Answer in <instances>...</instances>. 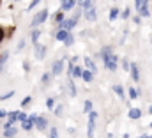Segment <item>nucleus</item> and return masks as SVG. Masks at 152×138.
I'll use <instances>...</instances> for the list:
<instances>
[{
	"label": "nucleus",
	"mask_w": 152,
	"mask_h": 138,
	"mask_svg": "<svg viewBox=\"0 0 152 138\" xmlns=\"http://www.w3.org/2000/svg\"><path fill=\"white\" fill-rule=\"evenodd\" d=\"M30 37H32V43L36 44V43L39 41V37H41V30H36V29H34V30H32V35H30Z\"/></svg>",
	"instance_id": "4be33fe9"
},
{
	"label": "nucleus",
	"mask_w": 152,
	"mask_h": 138,
	"mask_svg": "<svg viewBox=\"0 0 152 138\" xmlns=\"http://www.w3.org/2000/svg\"><path fill=\"white\" fill-rule=\"evenodd\" d=\"M76 5V0H62V9L60 11H71L75 9Z\"/></svg>",
	"instance_id": "9d476101"
},
{
	"label": "nucleus",
	"mask_w": 152,
	"mask_h": 138,
	"mask_svg": "<svg viewBox=\"0 0 152 138\" xmlns=\"http://www.w3.org/2000/svg\"><path fill=\"white\" fill-rule=\"evenodd\" d=\"M67 35H69V32H67V30H62V29H60V30L55 34V37H57V41H62V43H64Z\"/></svg>",
	"instance_id": "4468645a"
},
{
	"label": "nucleus",
	"mask_w": 152,
	"mask_h": 138,
	"mask_svg": "<svg viewBox=\"0 0 152 138\" xmlns=\"http://www.w3.org/2000/svg\"><path fill=\"white\" fill-rule=\"evenodd\" d=\"M62 71H64V60H57L55 64H53V76H58V74H62Z\"/></svg>",
	"instance_id": "1a4fd4ad"
},
{
	"label": "nucleus",
	"mask_w": 152,
	"mask_h": 138,
	"mask_svg": "<svg viewBox=\"0 0 152 138\" xmlns=\"http://www.w3.org/2000/svg\"><path fill=\"white\" fill-rule=\"evenodd\" d=\"M149 113H151V115H152V104H151V106H149Z\"/></svg>",
	"instance_id": "c03bdc74"
},
{
	"label": "nucleus",
	"mask_w": 152,
	"mask_h": 138,
	"mask_svg": "<svg viewBox=\"0 0 152 138\" xmlns=\"http://www.w3.org/2000/svg\"><path fill=\"white\" fill-rule=\"evenodd\" d=\"M81 78L88 83V81H92V78H94V74L90 73V71H81Z\"/></svg>",
	"instance_id": "f3484780"
},
{
	"label": "nucleus",
	"mask_w": 152,
	"mask_h": 138,
	"mask_svg": "<svg viewBox=\"0 0 152 138\" xmlns=\"http://www.w3.org/2000/svg\"><path fill=\"white\" fill-rule=\"evenodd\" d=\"M149 4V0H134V7L136 9H140V7H143V5H147Z\"/></svg>",
	"instance_id": "393cba45"
},
{
	"label": "nucleus",
	"mask_w": 152,
	"mask_h": 138,
	"mask_svg": "<svg viewBox=\"0 0 152 138\" xmlns=\"http://www.w3.org/2000/svg\"><path fill=\"white\" fill-rule=\"evenodd\" d=\"M129 71H131V76H133V80H134V81H138V80H140L138 66H136V64H131V66H129Z\"/></svg>",
	"instance_id": "9b49d317"
},
{
	"label": "nucleus",
	"mask_w": 152,
	"mask_h": 138,
	"mask_svg": "<svg viewBox=\"0 0 152 138\" xmlns=\"http://www.w3.org/2000/svg\"><path fill=\"white\" fill-rule=\"evenodd\" d=\"M113 92L118 96V98H124V89L120 85H113Z\"/></svg>",
	"instance_id": "412c9836"
},
{
	"label": "nucleus",
	"mask_w": 152,
	"mask_h": 138,
	"mask_svg": "<svg viewBox=\"0 0 152 138\" xmlns=\"http://www.w3.org/2000/svg\"><path fill=\"white\" fill-rule=\"evenodd\" d=\"M44 55H46V46L36 43V59H37V60H42V59H44Z\"/></svg>",
	"instance_id": "423d86ee"
},
{
	"label": "nucleus",
	"mask_w": 152,
	"mask_h": 138,
	"mask_svg": "<svg viewBox=\"0 0 152 138\" xmlns=\"http://www.w3.org/2000/svg\"><path fill=\"white\" fill-rule=\"evenodd\" d=\"M62 112H64V108H62V104H58V106L55 108V115H57V117H60V115H62Z\"/></svg>",
	"instance_id": "473e14b6"
},
{
	"label": "nucleus",
	"mask_w": 152,
	"mask_h": 138,
	"mask_svg": "<svg viewBox=\"0 0 152 138\" xmlns=\"http://www.w3.org/2000/svg\"><path fill=\"white\" fill-rule=\"evenodd\" d=\"M46 18H48V9L39 11L37 14L34 16V20L30 21V27L34 29V27H37V25H41V23H44V21H46Z\"/></svg>",
	"instance_id": "f03ea898"
},
{
	"label": "nucleus",
	"mask_w": 152,
	"mask_h": 138,
	"mask_svg": "<svg viewBox=\"0 0 152 138\" xmlns=\"http://www.w3.org/2000/svg\"><path fill=\"white\" fill-rule=\"evenodd\" d=\"M21 128H23L25 131H28V129H32V128H34V124H32V122H30L28 119H25V120L21 122Z\"/></svg>",
	"instance_id": "6ab92c4d"
},
{
	"label": "nucleus",
	"mask_w": 152,
	"mask_h": 138,
	"mask_svg": "<svg viewBox=\"0 0 152 138\" xmlns=\"http://www.w3.org/2000/svg\"><path fill=\"white\" fill-rule=\"evenodd\" d=\"M76 4H78L80 7H85V9H87V7L92 5V0H76Z\"/></svg>",
	"instance_id": "aec40b11"
},
{
	"label": "nucleus",
	"mask_w": 152,
	"mask_h": 138,
	"mask_svg": "<svg viewBox=\"0 0 152 138\" xmlns=\"http://www.w3.org/2000/svg\"><path fill=\"white\" fill-rule=\"evenodd\" d=\"M11 96H12V92H7V94H2V96H0V99L4 101V99H7V98H11Z\"/></svg>",
	"instance_id": "ea45409f"
},
{
	"label": "nucleus",
	"mask_w": 152,
	"mask_h": 138,
	"mask_svg": "<svg viewBox=\"0 0 152 138\" xmlns=\"http://www.w3.org/2000/svg\"><path fill=\"white\" fill-rule=\"evenodd\" d=\"M96 119H97V113L92 110V112L88 113V122H94V124H96Z\"/></svg>",
	"instance_id": "7c9ffc66"
},
{
	"label": "nucleus",
	"mask_w": 152,
	"mask_h": 138,
	"mask_svg": "<svg viewBox=\"0 0 152 138\" xmlns=\"http://www.w3.org/2000/svg\"><path fill=\"white\" fill-rule=\"evenodd\" d=\"M48 138H58V131H57V128H51V129H50Z\"/></svg>",
	"instance_id": "bb28decb"
},
{
	"label": "nucleus",
	"mask_w": 152,
	"mask_h": 138,
	"mask_svg": "<svg viewBox=\"0 0 152 138\" xmlns=\"http://www.w3.org/2000/svg\"><path fill=\"white\" fill-rule=\"evenodd\" d=\"M46 106H48V110H51V108L55 106V99H53V98H48V99H46Z\"/></svg>",
	"instance_id": "2f4dec72"
},
{
	"label": "nucleus",
	"mask_w": 152,
	"mask_h": 138,
	"mask_svg": "<svg viewBox=\"0 0 152 138\" xmlns=\"http://www.w3.org/2000/svg\"><path fill=\"white\" fill-rule=\"evenodd\" d=\"M145 137H147V135H142V137H140V138H145Z\"/></svg>",
	"instance_id": "a18cd8bd"
},
{
	"label": "nucleus",
	"mask_w": 152,
	"mask_h": 138,
	"mask_svg": "<svg viewBox=\"0 0 152 138\" xmlns=\"http://www.w3.org/2000/svg\"><path fill=\"white\" fill-rule=\"evenodd\" d=\"M4 37H5V32H4V30H2V29H0V43H2V41H4Z\"/></svg>",
	"instance_id": "a19ab883"
},
{
	"label": "nucleus",
	"mask_w": 152,
	"mask_h": 138,
	"mask_svg": "<svg viewBox=\"0 0 152 138\" xmlns=\"http://www.w3.org/2000/svg\"><path fill=\"white\" fill-rule=\"evenodd\" d=\"M101 57H103V62H104V68L106 69H110V71H115V69H117L118 59H117V55L112 53V48H110V46H104V48H103Z\"/></svg>",
	"instance_id": "f257e3e1"
},
{
	"label": "nucleus",
	"mask_w": 152,
	"mask_h": 138,
	"mask_svg": "<svg viewBox=\"0 0 152 138\" xmlns=\"http://www.w3.org/2000/svg\"><path fill=\"white\" fill-rule=\"evenodd\" d=\"M85 18H87L88 21H96V20H97V11H96L94 5H90V7L85 9Z\"/></svg>",
	"instance_id": "20e7f679"
},
{
	"label": "nucleus",
	"mask_w": 152,
	"mask_h": 138,
	"mask_svg": "<svg viewBox=\"0 0 152 138\" xmlns=\"http://www.w3.org/2000/svg\"><path fill=\"white\" fill-rule=\"evenodd\" d=\"M138 11V14H140V18H147L149 16V7L147 5H143V7H140V9H136Z\"/></svg>",
	"instance_id": "dca6fc26"
},
{
	"label": "nucleus",
	"mask_w": 152,
	"mask_h": 138,
	"mask_svg": "<svg viewBox=\"0 0 152 138\" xmlns=\"http://www.w3.org/2000/svg\"><path fill=\"white\" fill-rule=\"evenodd\" d=\"M151 128H152V122H151Z\"/></svg>",
	"instance_id": "de8ad7c7"
},
{
	"label": "nucleus",
	"mask_w": 152,
	"mask_h": 138,
	"mask_svg": "<svg viewBox=\"0 0 152 138\" xmlns=\"http://www.w3.org/2000/svg\"><path fill=\"white\" fill-rule=\"evenodd\" d=\"M129 66H131V64H129V60H126V59H124V60H122V68H124V69H129Z\"/></svg>",
	"instance_id": "58836bf2"
},
{
	"label": "nucleus",
	"mask_w": 152,
	"mask_h": 138,
	"mask_svg": "<svg viewBox=\"0 0 152 138\" xmlns=\"http://www.w3.org/2000/svg\"><path fill=\"white\" fill-rule=\"evenodd\" d=\"M80 14H81V11H80V9H76V11H75V14H73V20H75V21H78Z\"/></svg>",
	"instance_id": "e433bc0d"
},
{
	"label": "nucleus",
	"mask_w": 152,
	"mask_h": 138,
	"mask_svg": "<svg viewBox=\"0 0 152 138\" xmlns=\"http://www.w3.org/2000/svg\"><path fill=\"white\" fill-rule=\"evenodd\" d=\"M75 25H76V21L73 20V18H67V20L64 18V20H62V23H60V29H62V30H67V32H69V30H71V29H73Z\"/></svg>",
	"instance_id": "39448f33"
},
{
	"label": "nucleus",
	"mask_w": 152,
	"mask_h": 138,
	"mask_svg": "<svg viewBox=\"0 0 152 138\" xmlns=\"http://www.w3.org/2000/svg\"><path fill=\"white\" fill-rule=\"evenodd\" d=\"M67 87H69V94H71V96L75 98L76 94H78V90H76V85L73 83V80H71V78L67 80Z\"/></svg>",
	"instance_id": "2eb2a0df"
},
{
	"label": "nucleus",
	"mask_w": 152,
	"mask_h": 138,
	"mask_svg": "<svg viewBox=\"0 0 152 138\" xmlns=\"http://www.w3.org/2000/svg\"><path fill=\"white\" fill-rule=\"evenodd\" d=\"M129 98H131V99H136V98H138V90L131 87V89H129Z\"/></svg>",
	"instance_id": "c756f323"
},
{
	"label": "nucleus",
	"mask_w": 152,
	"mask_h": 138,
	"mask_svg": "<svg viewBox=\"0 0 152 138\" xmlns=\"http://www.w3.org/2000/svg\"><path fill=\"white\" fill-rule=\"evenodd\" d=\"M16 133H18V128H14V126H11V128H5V129H4V137H5V138L14 137Z\"/></svg>",
	"instance_id": "ddd939ff"
},
{
	"label": "nucleus",
	"mask_w": 152,
	"mask_h": 138,
	"mask_svg": "<svg viewBox=\"0 0 152 138\" xmlns=\"http://www.w3.org/2000/svg\"><path fill=\"white\" fill-rule=\"evenodd\" d=\"M83 110H85V113H90V112H92V101H90V99H88V101H85Z\"/></svg>",
	"instance_id": "a878e982"
},
{
	"label": "nucleus",
	"mask_w": 152,
	"mask_h": 138,
	"mask_svg": "<svg viewBox=\"0 0 152 138\" xmlns=\"http://www.w3.org/2000/svg\"><path fill=\"white\" fill-rule=\"evenodd\" d=\"M2 117H7V112H5V110H0V119H2Z\"/></svg>",
	"instance_id": "79ce46f5"
},
{
	"label": "nucleus",
	"mask_w": 152,
	"mask_h": 138,
	"mask_svg": "<svg viewBox=\"0 0 152 138\" xmlns=\"http://www.w3.org/2000/svg\"><path fill=\"white\" fill-rule=\"evenodd\" d=\"M39 2H41V0H32V2H30V5H28V11H32V9H34V7L37 5Z\"/></svg>",
	"instance_id": "c9c22d12"
},
{
	"label": "nucleus",
	"mask_w": 152,
	"mask_h": 138,
	"mask_svg": "<svg viewBox=\"0 0 152 138\" xmlns=\"http://www.w3.org/2000/svg\"><path fill=\"white\" fill-rule=\"evenodd\" d=\"M36 128H37L39 131H44L46 128H48V120H46V117H41L39 115L37 117V120H36V124H34Z\"/></svg>",
	"instance_id": "0eeeda50"
},
{
	"label": "nucleus",
	"mask_w": 152,
	"mask_h": 138,
	"mask_svg": "<svg viewBox=\"0 0 152 138\" xmlns=\"http://www.w3.org/2000/svg\"><path fill=\"white\" fill-rule=\"evenodd\" d=\"M94 129H96V124L88 122V128H87V137L88 138H94Z\"/></svg>",
	"instance_id": "a211bd4d"
},
{
	"label": "nucleus",
	"mask_w": 152,
	"mask_h": 138,
	"mask_svg": "<svg viewBox=\"0 0 152 138\" xmlns=\"http://www.w3.org/2000/svg\"><path fill=\"white\" fill-rule=\"evenodd\" d=\"M73 43H75V37H73V35L69 34L67 37H66V41H64V44H66V46H73Z\"/></svg>",
	"instance_id": "cd10ccee"
},
{
	"label": "nucleus",
	"mask_w": 152,
	"mask_h": 138,
	"mask_svg": "<svg viewBox=\"0 0 152 138\" xmlns=\"http://www.w3.org/2000/svg\"><path fill=\"white\" fill-rule=\"evenodd\" d=\"M37 113H32V115H30V117H28V120H30V122H32V124H36V120H37Z\"/></svg>",
	"instance_id": "f704fd0d"
},
{
	"label": "nucleus",
	"mask_w": 152,
	"mask_h": 138,
	"mask_svg": "<svg viewBox=\"0 0 152 138\" xmlns=\"http://www.w3.org/2000/svg\"><path fill=\"white\" fill-rule=\"evenodd\" d=\"M7 115H9V122H16V120L23 122V120L27 119V115H25L23 112H11V113H7Z\"/></svg>",
	"instance_id": "7ed1b4c3"
},
{
	"label": "nucleus",
	"mask_w": 152,
	"mask_h": 138,
	"mask_svg": "<svg viewBox=\"0 0 152 138\" xmlns=\"http://www.w3.org/2000/svg\"><path fill=\"white\" fill-rule=\"evenodd\" d=\"M57 23H62V20H64V11H58L57 14H55V18H53Z\"/></svg>",
	"instance_id": "5701e85b"
},
{
	"label": "nucleus",
	"mask_w": 152,
	"mask_h": 138,
	"mask_svg": "<svg viewBox=\"0 0 152 138\" xmlns=\"http://www.w3.org/2000/svg\"><path fill=\"white\" fill-rule=\"evenodd\" d=\"M23 68H25V71H28V69H30V64H28V62H25V64H23Z\"/></svg>",
	"instance_id": "37998d69"
},
{
	"label": "nucleus",
	"mask_w": 152,
	"mask_h": 138,
	"mask_svg": "<svg viewBox=\"0 0 152 138\" xmlns=\"http://www.w3.org/2000/svg\"><path fill=\"white\" fill-rule=\"evenodd\" d=\"M117 18H118V9L113 7V9L110 11V20H117Z\"/></svg>",
	"instance_id": "c85d7f7f"
},
{
	"label": "nucleus",
	"mask_w": 152,
	"mask_h": 138,
	"mask_svg": "<svg viewBox=\"0 0 152 138\" xmlns=\"http://www.w3.org/2000/svg\"><path fill=\"white\" fill-rule=\"evenodd\" d=\"M51 78H53V74H51V73H44V74H42V83H50V81H51Z\"/></svg>",
	"instance_id": "b1692460"
},
{
	"label": "nucleus",
	"mask_w": 152,
	"mask_h": 138,
	"mask_svg": "<svg viewBox=\"0 0 152 138\" xmlns=\"http://www.w3.org/2000/svg\"><path fill=\"white\" fill-rule=\"evenodd\" d=\"M83 60H85V66H87V71H90L92 74H96V73H97V68H96V64H94V60H92L90 57H85Z\"/></svg>",
	"instance_id": "6e6552de"
},
{
	"label": "nucleus",
	"mask_w": 152,
	"mask_h": 138,
	"mask_svg": "<svg viewBox=\"0 0 152 138\" xmlns=\"http://www.w3.org/2000/svg\"><path fill=\"white\" fill-rule=\"evenodd\" d=\"M30 101H32V98H30V96H27V98L21 101V106H28V104H30Z\"/></svg>",
	"instance_id": "72a5a7b5"
},
{
	"label": "nucleus",
	"mask_w": 152,
	"mask_h": 138,
	"mask_svg": "<svg viewBox=\"0 0 152 138\" xmlns=\"http://www.w3.org/2000/svg\"><path fill=\"white\" fill-rule=\"evenodd\" d=\"M145 138H152V137H145Z\"/></svg>",
	"instance_id": "49530a36"
},
{
	"label": "nucleus",
	"mask_w": 152,
	"mask_h": 138,
	"mask_svg": "<svg viewBox=\"0 0 152 138\" xmlns=\"http://www.w3.org/2000/svg\"><path fill=\"white\" fill-rule=\"evenodd\" d=\"M129 14H131V11H129V9H124V12H122V18L126 20V18H129Z\"/></svg>",
	"instance_id": "4c0bfd02"
},
{
	"label": "nucleus",
	"mask_w": 152,
	"mask_h": 138,
	"mask_svg": "<svg viewBox=\"0 0 152 138\" xmlns=\"http://www.w3.org/2000/svg\"><path fill=\"white\" fill-rule=\"evenodd\" d=\"M140 117H142V110H140V108H131V110H129V119L136 120V119H140Z\"/></svg>",
	"instance_id": "f8f14e48"
}]
</instances>
